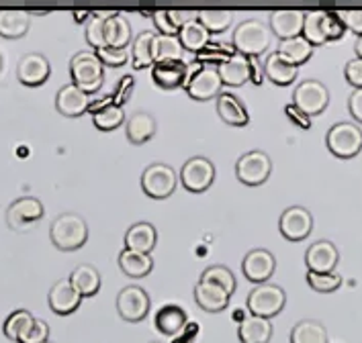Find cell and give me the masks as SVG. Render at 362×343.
Instances as JSON below:
<instances>
[{
	"instance_id": "42",
	"label": "cell",
	"mask_w": 362,
	"mask_h": 343,
	"mask_svg": "<svg viewBox=\"0 0 362 343\" xmlns=\"http://www.w3.org/2000/svg\"><path fill=\"white\" fill-rule=\"evenodd\" d=\"M93 123L98 131H115L117 127H121L125 123L123 107H117L111 102V104L98 109L96 113H93Z\"/></svg>"
},
{
	"instance_id": "15",
	"label": "cell",
	"mask_w": 362,
	"mask_h": 343,
	"mask_svg": "<svg viewBox=\"0 0 362 343\" xmlns=\"http://www.w3.org/2000/svg\"><path fill=\"white\" fill-rule=\"evenodd\" d=\"M49 74H52V66H49V59L43 54L31 52V54H25L19 59L17 78L25 86H41L47 82Z\"/></svg>"
},
{
	"instance_id": "32",
	"label": "cell",
	"mask_w": 362,
	"mask_h": 343,
	"mask_svg": "<svg viewBox=\"0 0 362 343\" xmlns=\"http://www.w3.org/2000/svg\"><path fill=\"white\" fill-rule=\"evenodd\" d=\"M132 25L121 13H115L113 17L105 19V41L111 47L119 49H127V45L132 43Z\"/></svg>"
},
{
	"instance_id": "13",
	"label": "cell",
	"mask_w": 362,
	"mask_h": 343,
	"mask_svg": "<svg viewBox=\"0 0 362 343\" xmlns=\"http://www.w3.org/2000/svg\"><path fill=\"white\" fill-rule=\"evenodd\" d=\"M279 229L288 241H303L313 231V215L305 207H288L281 212Z\"/></svg>"
},
{
	"instance_id": "10",
	"label": "cell",
	"mask_w": 362,
	"mask_h": 343,
	"mask_svg": "<svg viewBox=\"0 0 362 343\" xmlns=\"http://www.w3.org/2000/svg\"><path fill=\"white\" fill-rule=\"evenodd\" d=\"M150 306H152V299L141 286H125L117 294V313L121 319L129 323L144 321L150 313Z\"/></svg>"
},
{
	"instance_id": "1",
	"label": "cell",
	"mask_w": 362,
	"mask_h": 343,
	"mask_svg": "<svg viewBox=\"0 0 362 343\" xmlns=\"http://www.w3.org/2000/svg\"><path fill=\"white\" fill-rule=\"evenodd\" d=\"M272 41V31L270 25L260 19L242 20L233 35H231V45L235 47L238 54L246 57H260Z\"/></svg>"
},
{
	"instance_id": "55",
	"label": "cell",
	"mask_w": 362,
	"mask_h": 343,
	"mask_svg": "<svg viewBox=\"0 0 362 343\" xmlns=\"http://www.w3.org/2000/svg\"><path fill=\"white\" fill-rule=\"evenodd\" d=\"M201 333V325L199 323H187V327L178 333V335H174V339L172 343H192L194 342V337Z\"/></svg>"
},
{
	"instance_id": "29",
	"label": "cell",
	"mask_w": 362,
	"mask_h": 343,
	"mask_svg": "<svg viewBox=\"0 0 362 343\" xmlns=\"http://www.w3.org/2000/svg\"><path fill=\"white\" fill-rule=\"evenodd\" d=\"M70 282L78 290V294L84 299V296H95L96 292L100 290L103 284V278H100V272L90 264H80L72 270L70 274Z\"/></svg>"
},
{
	"instance_id": "48",
	"label": "cell",
	"mask_w": 362,
	"mask_h": 343,
	"mask_svg": "<svg viewBox=\"0 0 362 343\" xmlns=\"http://www.w3.org/2000/svg\"><path fill=\"white\" fill-rule=\"evenodd\" d=\"M135 90V78L132 74H125V76L121 78L117 84H115L113 88V95H111V102L117 104V107H123L127 100H129V96L134 95Z\"/></svg>"
},
{
	"instance_id": "59",
	"label": "cell",
	"mask_w": 362,
	"mask_h": 343,
	"mask_svg": "<svg viewBox=\"0 0 362 343\" xmlns=\"http://www.w3.org/2000/svg\"><path fill=\"white\" fill-rule=\"evenodd\" d=\"M354 52H356V57H361L362 59V35L356 39V43H354Z\"/></svg>"
},
{
	"instance_id": "37",
	"label": "cell",
	"mask_w": 362,
	"mask_h": 343,
	"mask_svg": "<svg viewBox=\"0 0 362 343\" xmlns=\"http://www.w3.org/2000/svg\"><path fill=\"white\" fill-rule=\"evenodd\" d=\"M313 49H315V47H313L303 35H299V37L281 41L276 52L283 54L285 57H288L295 66H301V64H305L307 59L313 56Z\"/></svg>"
},
{
	"instance_id": "27",
	"label": "cell",
	"mask_w": 362,
	"mask_h": 343,
	"mask_svg": "<svg viewBox=\"0 0 362 343\" xmlns=\"http://www.w3.org/2000/svg\"><path fill=\"white\" fill-rule=\"evenodd\" d=\"M238 337L242 343H268L272 337V323L270 319L246 315L238 325Z\"/></svg>"
},
{
	"instance_id": "61",
	"label": "cell",
	"mask_w": 362,
	"mask_h": 343,
	"mask_svg": "<svg viewBox=\"0 0 362 343\" xmlns=\"http://www.w3.org/2000/svg\"><path fill=\"white\" fill-rule=\"evenodd\" d=\"M4 70V57H2V54H0V72Z\"/></svg>"
},
{
	"instance_id": "43",
	"label": "cell",
	"mask_w": 362,
	"mask_h": 343,
	"mask_svg": "<svg viewBox=\"0 0 362 343\" xmlns=\"http://www.w3.org/2000/svg\"><path fill=\"white\" fill-rule=\"evenodd\" d=\"M197 19L213 35V33L228 31L229 25H231V13L229 11H217V8H203V11H199Z\"/></svg>"
},
{
	"instance_id": "28",
	"label": "cell",
	"mask_w": 362,
	"mask_h": 343,
	"mask_svg": "<svg viewBox=\"0 0 362 343\" xmlns=\"http://www.w3.org/2000/svg\"><path fill=\"white\" fill-rule=\"evenodd\" d=\"M219 76L223 86H231V88H238L242 84H246L250 80V57L242 56V54H235L233 57H229L226 64H221L217 68Z\"/></svg>"
},
{
	"instance_id": "22",
	"label": "cell",
	"mask_w": 362,
	"mask_h": 343,
	"mask_svg": "<svg viewBox=\"0 0 362 343\" xmlns=\"http://www.w3.org/2000/svg\"><path fill=\"white\" fill-rule=\"evenodd\" d=\"M156 131H158V123L152 113L137 111L125 119V135H127V141L134 145H144L146 141L152 139Z\"/></svg>"
},
{
	"instance_id": "51",
	"label": "cell",
	"mask_w": 362,
	"mask_h": 343,
	"mask_svg": "<svg viewBox=\"0 0 362 343\" xmlns=\"http://www.w3.org/2000/svg\"><path fill=\"white\" fill-rule=\"evenodd\" d=\"M344 76H346V82H348L350 86H354V90H356V88H362L361 57H354V59H350V61L346 64V68H344Z\"/></svg>"
},
{
	"instance_id": "46",
	"label": "cell",
	"mask_w": 362,
	"mask_h": 343,
	"mask_svg": "<svg viewBox=\"0 0 362 343\" xmlns=\"http://www.w3.org/2000/svg\"><path fill=\"white\" fill-rule=\"evenodd\" d=\"M95 54L103 61V66H109V68H121L132 57L129 49H119V47H111V45H105V47L96 49Z\"/></svg>"
},
{
	"instance_id": "9",
	"label": "cell",
	"mask_w": 362,
	"mask_h": 343,
	"mask_svg": "<svg viewBox=\"0 0 362 343\" xmlns=\"http://www.w3.org/2000/svg\"><path fill=\"white\" fill-rule=\"evenodd\" d=\"M293 104L301 109L307 116L322 114L329 104V90L320 80H303L293 90Z\"/></svg>"
},
{
	"instance_id": "62",
	"label": "cell",
	"mask_w": 362,
	"mask_h": 343,
	"mask_svg": "<svg viewBox=\"0 0 362 343\" xmlns=\"http://www.w3.org/2000/svg\"><path fill=\"white\" fill-rule=\"evenodd\" d=\"M150 343H160V342H150Z\"/></svg>"
},
{
	"instance_id": "54",
	"label": "cell",
	"mask_w": 362,
	"mask_h": 343,
	"mask_svg": "<svg viewBox=\"0 0 362 343\" xmlns=\"http://www.w3.org/2000/svg\"><path fill=\"white\" fill-rule=\"evenodd\" d=\"M168 17L180 29L182 25H187L189 20H194L199 17V11H180V8H168Z\"/></svg>"
},
{
	"instance_id": "18",
	"label": "cell",
	"mask_w": 362,
	"mask_h": 343,
	"mask_svg": "<svg viewBox=\"0 0 362 343\" xmlns=\"http://www.w3.org/2000/svg\"><path fill=\"white\" fill-rule=\"evenodd\" d=\"M88 107H90V98L86 92H82L78 86H74L72 82L62 86L56 95V109L57 113L64 114V116H80V114L88 113Z\"/></svg>"
},
{
	"instance_id": "39",
	"label": "cell",
	"mask_w": 362,
	"mask_h": 343,
	"mask_svg": "<svg viewBox=\"0 0 362 343\" xmlns=\"http://www.w3.org/2000/svg\"><path fill=\"white\" fill-rule=\"evenodd\" d=\"M156 33L150 31H141L134 37V45H132V59H134L135 70H144V68H152V41Z\"/></svg>"
},
{
	"instance_id": "3",
	"label": "cell",
	"mask_w": 362,
	"mask_h": 343,
	"mask_svg": "<svg viewBox=\"0 0 362 343\" xmlns=\"http://www.w3.org/2000/svg\"><path fill=\"white\" fill-rule=\"evenodd\" d=\"M72 84L86 95H95L105 82V66L95 52H78L70 59Z\"/></svg>"
},
{
	"instance_id": "38",
	"label": "cell",
	"mask_w": 362,
	"mask_h": 343,
	"mask_svg": "<svg viewBox=\"0 0 362 343\" xmlns=\"http://www.w3.org/2000/svg\"><path fill=\"white\" fill-rule=\"evenodd\" d=\"M35 321V317H33V313L31 311H27V308H17V311H13L6 319H4V325H2V331H4V335L11 339V342H17L23 337V333L33 325Z\"/></svg>"
},
{
	"instance_id": "58",
	"label": "cell",
	"mask_w": 362,
	"mask_h": 343,
	"mask_svg": "<svg viewBox=\"0 0 362 343\" xmlns=\"http://www.w3.org/2000/svg\"><path fill=\"white\" fill-rule=\"evenodd\" d=\"M74 17H76L78 23H82V20L88 23V19L93 17V13H90V11H74Z\"/></svg>"
},
{
	"instance_id": "35",
	"label": "cell",
	"mask_w": 362,
	"mask_h": 343,
	"mask_svg": "<svg viewBox=\"0 0 362 343\" xmlns=\"http://www.w3.org/2000/svg\"><path fill=\"white\" fill-rule=\"evenodd\" d=\"M182 45L178 35H160L156 33L152 41V59L153 64L160 61H172V59H182Z\"/></svg>"
},
{
	"instance_id": "14",
	"label": "cell",
	"mask_w": 362,
	"mask_h": 343,
	"mask_svg": "<svg viewBox=\"0 0 362 343\" xmlns=\"http://www.w3.org/2000/svg\"><path fill=\"white\" fill-rule=\"evenodd\" d=\"M274 267H276V260L264 248L250 249L248 253L244 255V262H242L244 276L248 278L250 282H256V284H264L268 278L274 274Z\"/></svg>"
},
{
	"instance_id": "49",
	"label": "cell",
	"mask_w": 362,
	"mask_h": 343,
	"mask_svg": "<svg viewBox=\"0 0 362 343\" xmlns=\"http://www.w3.org/2000/svg\"><path fill=\"white\" fill-rule=\"evenodd\" d=\"M49 342V325L45 323L43 319H37L33 325L23 333V337L19 339V343H45Z\"/></svg>"
},
{
	"instance_id": "20",
	"label": "cell",
	"mask_w": 362,
	"mask_h": 343,
	"mask_svg": "<svg viewBox=\"0 0 362 343\" xmlns=\"http://www.w3.org/2000/svg\"><path fill=\"white\" fill-rule=\"evenodd\" d=\"M303 11H274L270 15V31L281 41L299 37L303 33Z\"/></svg>"
},
{
	"instance_id": "44",
	"label": "cell",
	"mask_w": 362,
	"mask_h": 343,
	"mask_svg": "<svg viewBox=\"0 0 362 343\" xmlns=\"http://www.w3.org/2000/svg\"><path fill=\"white\" fill-rule=\"evenodd\" d=\"M201 280H207V282H213V284L221 286L229 296L235 292V276L233 272L226 266H209L203 274H201Z\"/></svg>"
},
{
	"instance_id": "53",
	"label": "cell",
	"mask_w": 362,
	"mask_h": 343,
	"mask_svg": "<svg viewBox=\"0 0 362 343\" xmlns=\"http://www.w3.org/2000/svg\"><path fill=\"white\" fill-rule=\"evenodd\" d=\"M285 114L288 116V121H293L297 127H301V129H309L311 127V116H307L301 109H297L293 102L291 104H286L285 107Z\"/></svg>"
},
{
	"instance_id": "6",
	"label": "cell",
	"mask_w": 362,
	"mask_h": 343,
	"mask_svg": "<svg viewBox=\"0 0 362 343\" xmlns=\"http://www.w3.org/2000/svg\"><path fill=\"white\" fill-rule=\"evenodd\" d=\"M221 88H223V82L215 66H197L185 84V92L191 96L192 100H201V102L217 98L221 95Z\"/></svg>"
},
{
	"instance_id": "16",
	"label": "cell",
	"mask_w": 362,
	"mask_h": 343,
	"mask_svg": "<svg viewBox=\"0 0 362 343\" xmlns=\"http://www.w3.org/2000/svg\"><path fill=\"white\" fill-rule=\"evenodd\" d=\"M338 262H340V251H338V248L332 241H327V239L315 241L305 251L307 272L327 274V272H334L336 270Z\"/></svg>"
},
{
	"instance_id": "23",
	"label": "cell",
	"mask_w": 362,
	"mask_h": 343,
	"mask_svg": "<svg viewBox=\"0 0 362 343\" xmlns=\"http://www.w3.org/2000/svg\"><path fill=\"white\" fill-rule=\"evenodd\" d=\"M228 292L221 288V286L207 282V280H199L194 286V301L197 305L201 306L203 311L207 313H219V311H226L229 305Z\"/></svg>"
},
{
	"instance_id": "12",
	"label": "cell",
	"mask_w": 362,
	"mask_h": 343,
	"mask_svg": "<svg viewBox=\"0 0 362 343\" xmlns=\"http://www.w3.org/2000/svg\"><path fill=\"white\" fill-rule=\"evenodd\" d=\"M215 180V164L205 155H194L182 164L180 182L187 191L205 192Z\"/></svg>"
},
{
	"instance_id": "21",
	"label": "cell",
	"mask_w": 362,
	"mask_h": 343,
	"mask_svg": "<svg viewBox=\"0 0 362 343\" xmlns=\"http://www.w3.org/2000/svg\"><path fill=\"white\" fill-rule=\"evenodd\" d=\"M262 66H264V76L276 86H288L291 82L297 80V74H299V66H295L288 57L279 52L268 54L267 61Z\"/></svg>"
},
{
	"instance_id": "19",
	"label": "cell",
	"mask_w": 362,
	"mask_h": 343,
	"mask_svg": "<svg viewBox=\"0 0 362 343\" xmlns=\"http://www.w3.org/2000/svg\"><path fill=\"white\" fill-rule=\"evenodd\" d=\"M47 301L49 306L56 315H70L74 313L80 303H82V296L78 294V290L72 286L70 278H62L57 280L56 284L52 286L49 294H47Z\"/></svg>"
},
{
	"instance_id": "24",
	"label": "cell",
	"mask_w": 362,
	"mask_h": 343,
	"mask_svg": "<svg viewBox=\"0 0 362 343\" xmlns=\"http://www.w3.org/2000/svg\"><path fill=\"white\" fill-rule=\"evenodd\" d=\"M215 107L219 116L231 127H246L250 123V113L246 104L231 92H221L215 98Z\"/></svg>"
},
{
	"instance_id": "63",
	"label": "cell",
	"mask_w": 362,
	"mask_h": 343,
	"mask_svg": "<svg viewBox=\"0 0 362 343\" xmlns=\"http://www.w3.org/2000/svg\"><path fill=\"white\" fill-rule=\"evenodd\" d=\"M45 343H54V342H45Z\"/></svg>"
},
{
	"instance_id": "4",
	"label": "cell",
	"mask_w": 362,
	"mask_h": 343,
	"mask_svg": "<svg viewBox=\"0 0 362 343\" xmlns=\"http://www.w3.org/2000/svg\"><path fill=\"white\" fill-rule=\"evenodd\" d=\"M286 294L285 290L279 284H258L256 288H252L246 299L250 315L262 317V319H272L276 317L283 308H285Z\"/></svg>"
},
{
	"instance_id": "33",
	"label": "cell",
	"mask_w": 362,
	"mask_h": 343,
	"mask_svg": "<svg viewBox=\"0 0 362 343\" xmlns=\"http://www.w3.org/2000/svg\"><path fill=\"white\" fill-rule=\"evenodd\" d=\"M178 39H180V45L185 52H191V54H199L207 43L211 41V33L199 23V19L189 20L187 25L180 27L178 31Z\"/></svg>"
},
{
	"instance_id": "34",
	"label": "cell",
	"mask_w": 362,
	"mask_h": 343,
	"mask_svg": "<svg viewBox=\"0 0 362 343\" xmlns=\"http://www.w3.org/2000/svg\"><path fill=\"white\" fill-rule=\"evenodd\" d=\"M238 54L235 47L231 43H223V41H209L199 54H194V64L197 66H215L219 68L221 64H226L229 57Z\"/></svg>"
},
{
	"instance_id": "17",
	"label": "cell",
	"mask_w": 362,
	"mask_h": 343,
	"mask_svg": "<svg viewBox=\"0 0 362 343\" xmlns=\"http://www.w3.org/2000/svg\"><path fill=\"white\" fill-rule=\"evenodd\" d=\"M189 78V64L185 59H172V61H160L152 66V80L156 86L164 90H174L187 84Z\"/></svg>"
},
{
	"instance_id": "11",
	"label": "cell",
	"mask_w": 362,
	"mask_h": 343,
	"mask_svg": "<svg viewBox=\"0 0 362 343\" xmlns=\"http://www.w3.org/2000/svg\"><path fill=\"white\" fill-rule=\"evenodd\" d=\"M45 215L43 203L35 196H21L6 209V225L13 231H27Z\"/></svg>"
},
{
	"instance_id": "7",
	"label": "cell",
	"mask_w": 362,
	"mask_h": 343,
	"mask_svg": "<svg viewBox=\"0 0 362 343\" xmlns=\"http://www.w3.org/2000/svg\"><path fill=\"white\" fill-rule=\"evenodd\" d=\"M176 184H178V178H176L174 168L162 162H153L141 174V191L150 198H158V200L168 198L176 188Z\"/></svg>"
},
{
	"instance_id": "47",
	"label": "cell",
	"mask_w": 362,
	"mask_h": 343,
	"mask_svg": "<svg viewBox=\"0 0 362 343\" xmlns=\"http://www.w3.org/2000/svg\"><path fill=\"white\" fill-rule=\"evenodd\" d=\"M324 31L327 41H336L346 33V25L340 17V11H325Z\"/></svg>"
},
{
	"instance_id": "5",
	"label": "cell",
	"mask_w": 362,
	"mask_h": 343,
	"mask_svg": "<svg viewBox=\"0 0 362 343\" xmlns=\"http://www.w3.org/2000/svg\"><path fill=\"white\" fill-rule=\"evenodd\" d=\"M325 145L336 157L350 160L362 150V129L354 123H336L325 135Z\"/></svg>"
},
{
	"instance_id": "30",
	"label": "cell",
	"mask_w": 362,
	"mask_h": 343,
	"mask_svg": "<svg viewBox=\"0 0 362 343\" xmlns=\"http://www.w3.org/2000/svg\"><path fill=\"white\" fill-rule=\"evenodd\" d=\"M31 15L29 11H0V37L19 39L29 31Z\"/></svg>"
},
{
	"instance_id": "25",
	"label": "cell",
	"mask_w": 362,
	"mask_h": 343,
	"mask_svg": "<svg viewBox=\"0 0 362 343\" xmlns=\"http://www.w3.org/2000/svg\"><path fill=\"white\" fill-rule=\"evenodd\" d=\"M156 241H158V231L148 221L134 223L125 233V249H132V251L152 253Z\"/></svg>"
},
{
	"instance_id": "60",
	"label": "cell",
	"mask_w": 362,
	"mask_h": 343,
	"mask_svg": "<svg viewBox=\"0 0 362 343\" xmlns=\"http://www.w3.org/2000/svg\"><path fill=\"white\" fill-rule=\"evenodd\" d=\"M139 13H141L144 17H148V19H150V17H153V11H139Z\"/></svg>"
},
{
	"instance_id": "52",
	"label": "cell",
	"mask_w": 362,
	"mask_h": 343,
	"mask_svg": "<svg viewBox=\"0 0 362 343\" xmlns=\"http://www.w3.org/2000/svg\"><path fill=\"white\" fill-rule=\"evenodd\" d=\"M346 29H350L352 33H358V37L362 35V11H340Z\"/></svg>"
},
{
	"instance_id": "57",
	"label": "cell",
	"mask_w": 362,
	"mask_h": 343,
	"mask_svg": "<svg viewBox=\"0 0 362 343\" xmlns=\"http://www.w3.org/2000/svg\"><path fill=\"white\" fill-rule=\"evenodd\" d=\"M264 66L258 61V57H250V82L260 86L264 82Z\"/></svg>"
},
{
	"instance_id": "56",
	"label": "cell",
	"mask_w": 362,
	"mask_h": 343,
	"mask_svg": "<svg viewBox=\"0 0 362 343\" xmlns=\"http://www.w3.org/2000/svg\"><path fill=\"white\" fill-rule=\"evenodd\" d=\"M348 111L358 123H362V88H356L350 95V98H348Z\"/></svg>"
},
{
	"instance_id": "40",
	"label": "cell",
	"mask_w": 362,
	"mask_h": 343,
	"mask_svg": "<svg viewBox=\"0 0 362 343\" xmlns=\"http://www.w3.org/2000/svg\"><path fill=\"white\" fill-rule=\"evenodd\" d=\"M117 11H103V13H93V17L86 23V29H84V35H86V43L93 47V49H100L107 45L105 41V19L113 17Z\"/></svg>"
},
{
	"instance_id": "31",
	"label": "cell",
	"mask_w": 362,
	"mask_h": 343,
	"mask_svg": "<svg viewBox=\"0 0 362 343\" xmlns=\"http://www.w3.org/2000/svg\"><path fill=\"white\" fill-rule=\"evenodd\" d=\"M119 267H121L123 274H127L129 278H144V276H148V274L152 272V253H141V251L123 249V251L119 253Z\"/></svg>"
},
{
	"instance_id": "26",
	"label": "cell",
	"mask_w": 362,
	"mask_h": 343,
	"mask_svg": "<svg viewBox=\"0 0 362 343\" xmlns=\"http://www.w3.org/2000/svg\"><path fill=\"white\" fill-rule=\"evenodd\" d=\"M153 323H156L158 331H160L162 335L174 337V335H178V333L187 327L189 317H187V311H185L182 306L164 305L158 313H156Z\"/></svg>"
},
{
	"instance_id": "41",
	"label": "cell",
	"mask_w": 362,
	"mask_h": 343,
	"mask_svg": "<svg viewBox=\"0 0 362 343\" xmlns=\"http://www.w3.org/2000/svg\"><path fill=\"white\" fill-rule=\"evenodd\" d=\"M324 17L325 11H309V13H305L303 33H301V35H303L313 47L327 43V37H325L324 31Z\"/></svg>"
},
{
	"instance_id": "2",
	"label": "cell",
	"mask_w": 362,
	"mask_h": 343,
	"mask_svg": "<svg viewBox=\"0 0 362 343\" xmlns=\"http://www.w3.org/2000/svg\"><path fill=\"white\" fill-rule=\"evenodd\" d=\"M52 243L62 251L80 249L88 239V223L78 212H62L57 215L49 227Z\"/></svg>"
},
{
	"instance_id": "50",
	"label": "cell",
	"mask_w": 362,
	"mask_h": 343,
	"mask_svg": "<svg viewBox=\"0 0 362 343\" xmlns=\"http://www.w3.org/2000/svg\"><path fill=\"white\" fill-rule=\"evenodd\" d=\"M153 25L158 29L160 35H178V27L174 25L168 17V8H162V11H153Z\"/></svg>"
},
{
	"instance_id": "36",
	"label": "cell",
	"mask_w": 362,
	"mask_h": 343,
	"mask_svg": "<svg viewBox=\"0 0 362 343\" xmlns=\"http://www.w3.org/2000/svg\"><path fill=\"white\" fill-rule=\"evenodd\" d=\"M291 343H329L327 329L322 321L315 319H303L293 327L291 331Z\"/></svg>"
},
{
	"instance_id": "45",
	"label": "cell",
	"mask_w": 362,
	"mask_h": 343,
	"mask_svg": "<svg viewBox=\"0 0 362 343\" xmlns=\"http://www.w3.org/2000/svg\"><path fill=\"white\" fill-rule=\"evenodd\" d=\"M307 284L311 286L315 292H334L342 284V276L336 272H327V274L307 272Z\"/></svg>"
},
{
	"instance_id": "8",
	"label": "cell",
	"mask_w": 362,
	"mask_h": 343,
	"mask_svg": "<svg viewBox=\"0 0 362 343\" xmlns=\"http://www.w3.org/2000/svg\"><path fill=\"white\" fill-rule=\"evenodd\" d=\"M272 172V160L262 150H252L244 153L235 164V176L246 186H260L268 180Z\"/></svg>"
}]
</instances>
